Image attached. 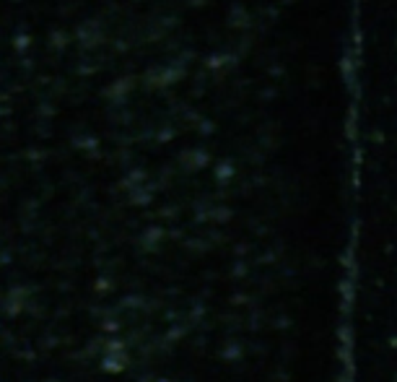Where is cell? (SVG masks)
Listing matches in <instances>:
<instances>
[{"label": "cell", "mask_w": 397, "mask_h": 382, "mask_svg": "<svg viewBox=\"0 0 397 382\" xmlns=\"http://www.w3.org/2000/svg\"><path fill=\"white\" fill-rule=\"evenodd\" d=\"M130 89H133V78H125V81H117V84H112L107 89V96L109 99H115V102H119L122 96L128 94Z\"/></svg>", "instance_id": "7a4b0ae2"}, {"label": "cell", "mask_w": 397, "mask_h": 382, "mask_svg": "<svg viewBox=\"0 0 397 382\" xmlns=\"http://www.w3.org/2000/svg\"><path fill=\"white\" fill-rule=\"evenodd\" d=\"M182 159L190 170H197V167H203L205 161H208V156H205L203 151H187V154H182Z\"/></svg>", "instance_id": "3957f363"}, {"label": "cell", "mask_w": 397, "mask_h": 382, "mask_svg": "<svg viewBox=\"0 0 397 382\" xmlns=\"http://www.w3.org/2000/svg\"><path fill=\"white\" fill-rule=\"evenodd\" d=\"M184 73L182 68V60H174L169 65H159V68H151L148 73H146V81L151 86H166V84H174V81H180Z\"/></svg>", "instance_id": "6da1fadb"}, {"label": "cell", "mask_w": 397, "mask_h": 382, "mask_svg": "<svg viewBox=\"0 0 397 382\" xmlns=\"http://www.w3.org/2000/svg\"><path fill=\"white\" fill-rule=\"evenodd\" d=\"M229 24L231 26H244V24H249V16H247V11L244 8H231V19H229Z\"/></svg>", "instance_id": "277c9868"}]
</instances>
